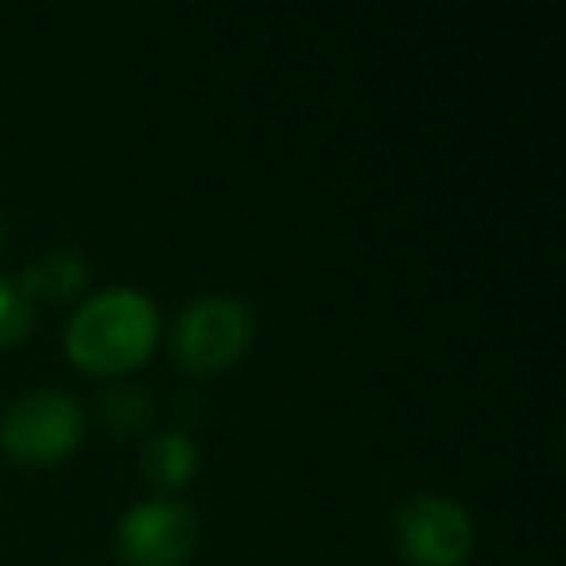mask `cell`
Here are the masks:
<instances>
[{
    "label": "cell",
    "instance_id": "cell-7",
    "mask_svg": "<svg viewBox=\"0 0 566 566\" xmlns=\"http://www.w3.org/2000/svg\"><path fill=\"white\" fill-rule=\"evenodd\" d=\"M86 283V264H82L78 252L63 249V252H51V256H43L35 268H28V275L20 280V287H24L28 295L43 292L51 295V300H66V295H74Z\"/></svg>",
    "mask_w": 566,
    "mask_h": 566
},
{
    "label": "cell",
    "instance_id": "cell-2",
    "mask_svg": "<svg viewBox=\"0 0 566 566\" xmlns=\"http://www.w3.org/2000/svg\"><path fill=\"white\" fill-rule=\"evenodd\" d=\"M86 439V416L78 400L59 388H35L0 416V450L20 465H55Z\"/></svg>",
    "mask_w": 566,
    "mask_h": 566
},
{
    "label": "cell",
    "instance_id": "cell-8",
    "mask_svg": "<svg viewBox=\"0 0 566 566\" xmlns=\"http://www.w3.org/2000/svg\"><path fill=\"white\" fill-rule=\"evenodd\" d=\"M35 326V303L20 287V280L0 275V349L24 342V334Z\"/></svg>",
    "mask_w": 566,
    "mask_h": 566
},
{
    "label": "cell",
    "instance_id": "cell-5",
    "mask_svg": "<svg viewBox=\"0 0 566 566\" xmlns=\"http://www.w3.org/2000/svg\"><path fill=\"white\" fill-rule=\"evenodd\" d=\"M117 547L128 566H182L198 547V516L175 496H151L125 512Z\"/></svg>",
    "mask_w": 566,
    "mask_h": 566
},
{
    "label": "cell",
    "instance_id": "cell-6",
    "mask_svg": "<svg viewBox=\"0 0 566 566\" xmlns=\"http://www.w3.org/2000/svg\"><path fill=\"white\" fill-rule=\"evenodd\" d=\"M198 470V447L182 431L156 434L144 450V473L159 489H182Z\"/></svg>",
    "mask_w": 566,
    "mask_h": 566
},
{
    "label": "cell",
    "instance_id": "cell-9",
    "mask_svg": "<svg viewBox=\"0 0 566 566\" xmlns=\"http://www.w3.org/2000/svg\"><path fill=\"white\" fill-rule=\"evenodd\" d=\"M105 419H109L117 431H133V427H144L148 419V396L136 392V388H120L105 400Z\"/></svg>",
    "mask_w": 566,
    "mask_h": 566
},
{
    "label": "cell",
    "instance_id": "cell-3",
    "mask_svg": "<svg viewBox=\"0 0 566 566\" xmlns=\"http://www.w3.org/2000/svg\"><path fill=\"white\" fill-rule=\"evenodd\" d=\"M252 342V311L233 295H202L187 303L171 331V349L182 369L221 373L244 357Z\"/></svg>",
    "mask_w": 566,
    "mask_h": 566
},
{
    "label": "cell",
    "instance_id": "cell-4",
    "mask_svg": "<svg viewBox=\"0 0 566 566\" xmlns=\"http://www.w3.org/2000/svg\"><path fill=\"white\" fill-rule=\"evenodd\" d=\"M396 547L411 566H462L473 551V520L450 496L419 493L396 512Z\"/></svg>",
    "mask_w": 566,
    "mask_h": 566
},
{
    "label": "cell",
    "instance_id": "cell-1",
    "mask_svg": "<svg viewBox=\"0 0 566 566\" xmlns=\"http://www.w3.org/2000/svg\"><path fill=\"white\" fill-rule=\"evenodd\" d=\"M159 342V311L148 295L113 287L74 311L66 326V354L82 373L120 377L140 369Z\"/></svg>",
    "mask_w": 566,
    "mask_h": 566
}]
</instances>
